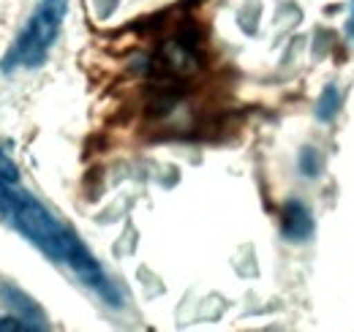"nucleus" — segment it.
Returning <instances> with one entry per match:
<instances>
[{
  "label": "nucleus",
  "mask_w": 354,
  "mask_h": 332,
  "mask_svg": "<svg viewBox=\"0 0 354 332\" xmlns=\"http://www.w3.org/2000/svg\"><path fill=\"white\" fill-rule=\"evenodd\" d=\"M0 218L17 229L28 243L44 253L46 259L68 267L80 284L93 289L104 302L123 305V294L115 286V281L104 273V267L95 261L88 246L77 237L71 226H66L52 210H46L30 191L19 185V180L0 177Z\"/></svg>",
  "instance_id": "nucleus-1"
},
{
  "label": "nucleus",
  "mask_w": 354,
  "mask_h": 332,
  "mask_svg": "<svg viewBox=\"0 0 354 332\" xmlns=\"http://www.w3.org/2000/svg\"><path fill=\"white\" fill-rule=\"evenodd\" d=\"M66 8H68V0H41L39 8L33 11V17L28 19L25 30L17 36L11 49L3 55L0 71L11 74L17 68H39V66H44L46 55H49L52 44L60 33Z\"/></svg>",
  "instance_id": "nucleus-2"
},
{
  "label": "nucleus",
  "mask_w": 354,
  "mask_h": 332,
  "mask_svg": "<svg viewBox=\"0 0 354 332\" xmlns=\"http://www.w3.org/2000/svg\"><path fill=\"white\" fill-rule=\"evenodd\" d=\"M313 229H316L313 215L303 202L292 199V202L283 205V210H281V234L289 243H306L313 237Z\"/></svg>",
  "instance_id": "nucleus-3"
},
{
  "label": "nucleus",
  "mask_w": 354,
  "mask_h": 332,
  "mask_svg": "<svg viewBox=\"0 0 354 332\" xmlns=\"http://www.w3.org/2000/svg\"><path fill=\"white\" fill-rule=\"evenodd\" d=\"M338 112H341V93H338V87H335V84H327V87L322 90V95H319L316 118H319L322 123H330Z\"/></svg>",
  "instance_id": "nucleus-4"
},
{
  "label": "nucleus",
  "mask_w": 354,
  "mask_h": 332,
  "mask_svg": "<svg viewBox=\"0 0 354 332\" xmlns=\"http://www.w3.org/2000/svg\"><path fill=\"white\" fill-rule=\"evenodd\" d=\"M300 169H303L306 177H316V174L322 172V156H319L313 147H306V150L300 153Z\"/></svg>",
  "instance_id": "nucleus-5"
},
{
  "label": "nucleus",
  "mask_w": 354,
  "mask_h": 332,
  "mask_svg": "<svg viewBox=\"0 0 354 332\" xmlns=\"http://www.w3.org/2000/svg\"><path fill=\"white\" fill-rule=\"evenodd\" d=\"M0 177H6V180H19V172H17V166L14 161L0 150Z\"/></svg>",
  "instance_id": "nucleus-6"
},
{
  "label": "nucleus",
  "mask_w": 354,
  "mask_h": 332,
  "mask_svg": "<svg viewBox=\"0 0 354 332\" xmlns=\"http://www.w3.org/2000/svg\"><path fill=\"white\" fill-rule=\"evenodd\" d=\"M349 36H354V11H352V19H349Z\"/></svg>",
  "instance_id": "nucleus-7"
}]
</instances>
